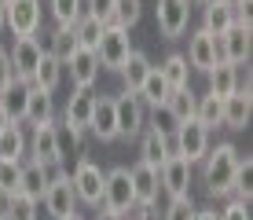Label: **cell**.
I'll list each match as a JSON object with an SVG mask.
<instances>
[{
    "instance_id": "1",
    "label": "cell",
    "mask_w": 253,
    "mask_h": 220,
    "mask_svg": "<svg viewBox=\"0 0 253 220\" xmlns=\"http://www.w3.org/2000/svg\"><path fill=\"white\" fill-rule=\"evenodd\" d=\"M235 162H239V147L235 143H209V151L202 154V183L213 198H231V176Z\"/></svg>"
},
{
    "instance_id": "2",
    "label": "cell",
    "mask_w": 253,
    "mask_h": 220,
    "mask_svg": "<svg viewBox=\"0 0 253 220\" xmlns=\"http://www.w3.org/2000/svg\"><path fill=\"white\" fill-rule=\"evenodd\" d=\"M132 206H136V191H132L128 165L107 169V176H103V202H99V209H107V213H114V217H125Z\"/></svg>"
},
{
    "instance_id": "3",
    "label": "cell",
    "mask_w": 253,
    "mask_h": 220,
    "mask_svg": "<svg viewBox=\"0 0 253 220\" xmlns=\"http://www.w3.org/2000/svg\"><path fill=\"white\" fill-rule=\"evenodd\" d=\"M128 51H132V44H128V30L118 22H107L99 33V41H95V55H99V70H110V74H118L121 63L128 59Z\"/></svg>"
},
{
    "instance_id": "4",
    "label": "cell",
    "mask_w": 253,
    "mask_h": 220,
    "mask_svg": "<svg viewBox=\"0 0 253 220\" xmlns=\"http://www.w3.org/2000/svg\"><path fill=\"white\" fill-rule=\"evenodd\" d=\"M103 176H107V169H99L92 158H84V154L77 158L70 180H74V191H77V202H81V206L99 209V202H103Z\"/></svg>"
},
{
    "instance_id": "5",
    "label": "cell",
    "mask_w": 253,
    "mask_h": 220,
    "mask_svg": "<svg viewBox=\"0 0 253 220\" xmlns=\"http://www.w3.org/2000/svg\"><path fill=\"white\" fill-rule=\"evenodd\" d=\"M41 206L51 220H63L70 213H77V191H74V180L70 173H51L44 195H41Z\"/></svg>"
},
{
    "instance_id": "6",
    "label": "cell",
    "mask_w": 253,
    "mask_h": 220,
    "mask_svg": "<svg viewBox=\"0 0 253 220\" xmlns=\"http://www.w3.org/2000/svg\"><path fill=\"white\" fill-rule=\"evenodd\" d=\"M172 151H176L180 158H187L191 165L202 162V154L209 151V129H206L198 118L180 121L176 132H172Z\"/></svg>"
},
{
    "instance_id": "7",
    "label": "cell",
    "mask_w": 253,
    "mask_h": 220,
    "mask_svg": "<svg viewBox=\"0 0 253 220\" xmlns=\"http://www.w3.org/2000/svg\"><path fill=\"white\" fill-rule=\"evenodd\" d=\"M114 110H118V139H136L147 129V107L136 92H121L114 95Z\"/></svg>"
},
{
    "instance_id": "8",
    "label": "cell",
    "mask_w": 253,
    "mask_h": 220,
    "mask_svg": "<svg viewBox=\"0 0 253 220\" xmlns=\"http://www.w3.org/2000/svg\"><path fill=\"white\" fill-rule=\"evenodd\" d=\"M26 154H30L33 162L48 165V169L63 165V158H59V139H55V121L30 125V136H26Z\"/></svg>"
},
{
    "instance_id": "9",
    "label": "cell",
    "mask_w": 253,
    "mask_h": 220,
    "mask_svg": "<svg viewBox=\"0 0 253 220\" xmlns=\"http://www.w3.org/2000/svg\"><path fill=\"white\" fill-rule=\"evenodd\" d=\"M154 19H158V33L165 41H176L191 26V0H158L154 4Z\"/></svg>"
},
{
    "instance_id": "10",
    "label": "cell",
    "mask_w": 253,
    "mask_h": 220,
    "mask_svg": "<svg viewBox=\"0 0 253 220\" xmlns=\"http://www.w3.org/2000/svg\"><path fill=\"white\" fill-rule=\"evenodd\" d=\"M4 15H7V30H11V37H33V33L44 26L41 0H7Z\"/></svg>"
},
{
    "instance_id": "11",
    "label": "cell",
    "mask_w": 253,
    "mask_h": 220,
    "mask_svg": "<svg viewBox=\"0 0 253 220\" xmlns=\"http://www.w3.org/2000/svg\"><path fill=\"white\" fill-rule=\"evenodd\" d=\"M191 180H195V165L187 158L172 154L169 162L158 169V183H162V195L176 198V195H191Z\"/></svg>"
},
{
    "instance_id": "12",
    "label": "cell",
    "mask_w": 253,
    "mask_h": 220,
    "mask_svg": "<svg viewBox=\"0 0 253 220\" xmlns=\"http://www.w3.org/2000/svg\"><path fill=\"white\" fill-rule=\"evenodd\" d=\"M250 26L246 22H231L228 30L216 37V48H220V63H231V66H242L250 63Z\"/></svg>"
},
{
    "instance_id": "13",
    "label": "cell",
    "mask_w": 253,
    "mask_h": 220,
    "mask_svg": "<svg viewBox=\"0 0 253 220\" xmlns=\"http://www.w3.org/2000/svg\"><path fill=\"white\" fill-rule=\"evenodd\" d=\"M250 110H253V92H250V81L239 85L231 95H224V110H220V125L231 129V132H242L250 125Z\"/></svg>"
},
{
    "instance_id": "14",
    "label": "cell",
    "mask_w": 253,
    "mask_h": 220,
    "mask_svg": "<svg viewBox=\"0 0 253 220\" xmlns=\"http://www.w3.org/2000/svg\"><path fill=\"white\" fill-rule=\"evenodd\" d=\"M88 132L99 139V143H114V139H118V110H114V95H107V92L95 95Z\"/></svg>"
},
{
    "instance_id": "15",
    "label": "cell",
    "mask_w": 253,
    "mask_h": 220,
    "mask_svg": "<svg viewBox=\"0 0 253 220\" xmlns=\"http://www.w3.org/2000/svg\"><path fill=\"white\" fill-rule=\"evenodd\" d=\"M187 66L198 70V74H206V70H213L216 63H220V48H216V37L206 30H195L187 41Z\"/></svg>"
},
{
    "instance_id": "16",
    "label": "cell",
    "mask_w": 253,
    "mask_h": 220,
    "mask_svg": "<svg viewBox=\"0 0 253 220\" xmlns=\"http://www.w3.org/2000/svg\"><path fill=\"white\" fill-rule=\"evenodd\" d=\"M63 70H70L74 88H92L95 81H99V55H95V48L77 44V51L63 63Z\"/></svg>"
},
{
    "instance_id": "17",
    "label": "cell",
    "mask_w": 253,
    "mask_h": 220,
    "mask_svg": "<svg viewBox=\"0 0 253 220\" xmlns=\"http://www.w3.org/2000/svg\"><path fill=\"white\" fill-rule=\"evenodd\" d=\"M128 176H132V191H136V202L147 209L158 206V195H162V183H158V169L147 162H136L128 165Z\"/></svg>"
},
{
    "instance_id": "18",
    "label": "cell",
    "mask_w": 253,
    "mask_h": 220,
    "mask_svg": "<svg viewBox=\"0 0 253 220\" xmlns=\"http://www.w3.org/2000/svg\"><path fill=\"white\" fill-rule=\"evenodd\" d=\"M11 70H15V77H26L30 81L33 77V70H37V63H41V55H44V48H41V41H37V33L33 37H15V44H11Z\"/></svg>"
},
{
    "instance_id": "19",
    "label": "cell",
    "mask_w": 253,
    "mask_h": 220,
    "mask_svg": "<svg viewBox=\"0 0 253 220\" xmlns=\"http://www.w3.org/2000/svg\"><path fill=\"white\" fill-rule=\"evenodd\" d=\"M136 139H139V162L154 165V169H162V165L176 154L172 151V136H162V132H154V129H143Z\"/></svg>"
},
{
    "instance_id": "20",
    "label": "cell",
    "mask_w": 253,
    "mask_h": 220,
    "mask_svg": "<svg viewBox=\"0 0 253 220\" xmlns=\"http://www.w3.org/2000/svg\"><path fill=\"white\" fill-rule=\"evenodd\" d=\"M95 95H99V92H92V88H74V92H70V99H66V107H63V121H66V125L88 132Z\"/></svg>"
},
{
    "instance_id": "21",
    "label": "cell",
    "mask_w": 253,
    "mask_h": 220,
    "mask_svg": "<svg viewBox=\"0 0 253 220\" xmlns=\"http://www.w3.org/2000/svg\"><path fill=\"white\" fill-rule=\"evenodd\" d=\"M26 99H30V81H26V77H11L7 88L0 92V107H4L7 121H19V125H22V118H26Z\"/></svg>"
},
{
    "instance_id": "22",
    "label": "cell",
    "mask_w": 253,
    "mask_h": 220,
    "mask_svg": "<svg viewBox=\"0 0 253 220\" xmlns=\"http://www.w3.org/2000/svg\"><path fill=\"white\" fill-rule=\"evenodd\" d=\"M41 121H55V92L30 85V99H26V118L22 125H41Z\"/></svg>"
},
{
    "instance_id": "23",
    "label": "cell",
    "mask_w": 253,
    "mask_h": 220,
    "mask_svg": "<svg viewBox=\"0 0 253 220\" xmlns=\"http://www.w3.org/2000/svg\"><path fill=\"white\" fill-rule=\"evenodd\" d=\"M235 22V4L231 0H206V11H202V30L220 37L224 30Z\"/></svg>"
},
{
    "instance_id": "24",
    "label": "cell",
    "mask_w": 253,
    "mask_h": 220,
    "mask_svg": "<svg viewBox=\"0 0 253 220\" xmlns=\"http://www.w3.org/2000/svg\"><path fill=\"white\" fill-rule=\"evenodd\" d=\"M48 180H51V169H48V165L33 162V158H30V162H22V176H19V191H22V195H30V198L41 202Z\"/></svg>"
},
{
    "instance_id": "25",
    "label": "cell",
    "mask_w": 253,
    "mask_h": 220,
    "mask_svg": "<svg viewBox=\"0 0 253 220\" xmlns=\"http://www.w3.org/2000/svg\"><path fill=\"white\" fill-rule=\"evenodd\" d=\"M0 158L7 162H26V129L19 121H7L0 129Z\"/></svg>"
},
{
    "instance_id": "26",
    "label": "cell",
    "mask_w": 253,
    "mask_h": 220,
    "mask_svg": "<svg viewBox=\"0 0 253 220\" xmlns=\"http://www.w3.org/2000/svg\"><path fill=\"white\" fill-rule=\"evenodd\" d=\"M30 85L44 88V92H55V88L63 85V59H55L51 51H44L37 70H33V77H30Z\"/></svg>"
},
{
    "instance_id": "27",
    "label": "cell",
    "mask_w": 253,
    "mask_h": 220,
    "mask_svg": "<svg viewBox=\"0 0 253 220\" xmlns=\"http://www.w3.org/2000/svg\"><path fill=\"white\" fill-rule=\"evenodd\" d=\"M206 77H209V95H216V99H224L239 88V66L231 63H216L213 70H206Z\"/></svg>"
},
{
    "instance_id": "28",
    "label": "cell",
    "mask_w": 253,
    "mask_h": 220,
    "mask_svg": "<svg viewBox=\"0 0 253 220\" xmlns=\"http://www.w3.org/2000/svg\"><path fill=\"white\" fill-rule=\"evenodd\" d=\"M231 198L246 202L253 198V158L239 151V162H235V176H231Z\"/></svg>"
},
{
    "instance_id": "29",
    "label": "cell",
    "mask_w": 253,
    "mask_h": 220,
    "mask_svg": "<svg viewBox=\"0 0 253 220\" xmlns=\"http://www.w3.org/2000/svg\"><path fill=\"white\" fill-rule=\"evenodd\" d=\"M136 95L143 99V107H154V103H165V95H169V85H165V77H162V70H158V66H151V70H147V77L139 81Z\"/></svg>"
},
{
    "instance_id": "30",
    "label": "cell",
    "mask_w": 253,
    "mask_h": 220,
    "mask_svg": "<svg viewBox=\"0 0 253 220\" xmlns=\"http://www.w3.org/2000/svg\"><path fill=\"white\" fill-rule=\"evenodd\" d=\"M147 70H151V59H147V51H136V48H132V51H128V59L121 63L118 74H121V81H125L128 92H136L139 81L147 77Z\"/></svg>"
},
{
    "instance_id": "31",
    "label": "cell",
    "mask_w": 253,
    "mask_h": 220,
    "mask_svg": "<svg viewBox=\"0 0 253 220\" xmlns=\"http://www.w3.org/2000/svg\"><path fill=\"white\" fill-rule=\"evenodd\" d=\"M4 217L7 220H37L41 217V202L22 195V191H15V195L4 198Z\"/></svg>"
},
{
    "instance_id": "32",
    "label": "cell",
    "mask_w": 253,
    "mask_h": 220,
    "mask_svg": "<svg viewBox=\"0 0 253 220\" xmlns=\"http://www.w3.org/2000/svg\"><path fill=\"white\" fill-rule=\"evenodd\" d=\"M55 139H59V158H66L74 154V158H81L84 154V129H74V125H55Z\"/></svg>"
},
{
    "instance_id": "33",
    "label": "cell",
    "mask_w": 253,
    "mask_h": 220,
    "mask_svg": "<svg viewBox=\"0 0 253 220\" xmlns=\"http://www.w3.org/2000/svg\"><path fill=\"white\" fill-rule=\"evenodd\" d=\"M158 70H162V77H165V85H169V88H184V85H191V66H187V59L180 55V51L165 55V63H162Z\"/></svg>"
},
{
    "instance_id": "34",
    "label": "cell",
    "mask_w": 253,
    "mask_h": 220,
    "mask_svg": "<svg viewBox=\"0 0 253 220\" xmlns=\"http://www.w3.org/2000/svg\"><path fill=\"white\" fill-rule=\"evenodd\" d=\"M165 103H169V110L176 114L180 121H187V118H195L198 95H195V88H191V85H184V88H169V95H165Z\"/></svg>"
},
{
    "instance_id": "35",
    "label": "cell",
    "mask_w": 253,
    "mask_h": 220,
    "mask_svg": "<svg viewBox=\"0 0 253 220\" xmlns=\"http://www.w3.org/2000/svg\"><path fill=\"white\" fill-rule=\"evenodd\" d=\"M180 125V118L169 110V103H154V107H147V129L162 132V136H172Z\"/></svg>"
},
{
    "instance_id": "36",
    "label": "cell",
    "mask_w": 253,
    "mask_h": 220,
    "mask_svg": "<svg viewBox=\"0 0 253 220\" xmlns=\"http://www.w3.org/2000/svg\"><path fill=\"white\" fill-rule=\"evenodd\" d=\"M103 19H95V15H88L84 11L81 19H77L70 30H74V37H77V44H84V48H95V41H99V33H103Z\"/></svg>"
},
{
    "instance_id": "37",
    "label": "cell",
    "mask_w": 253,
    "mask_h": 220,
    "mask_svg": "<svg viewBox=\"0 0 253 220\" xmlns=\"http://www.w3.org/2000/svg\"><path fill=\"white\" fill-rule=\"evenodd\" d=\"M220 110H224V99H216V95H198V107H195V118L202 121V125L213 132V129H220Z\"/></svg>"
},
{
    "instance_id": "38",
    "label": "cell",
    "mask_w": 253,
    "mask_h": 220,
    "mask_svg": "<svg viewBox=\"0 0 253 220\" xmlns=\"http://www.w3.org/2000/svg\"><path fill=\"white\" fill-rule=\"evenodd\" d=\"M139 15H143V0H114V7H110V22L125 26V30H132Z\"/></svg>"
},
{
    "instance_id": "39",
    "label": "cell",
    "mask_w": 253,
    "mask_h": 220,
    "mask_svg": "<svg viewBox=\"0 0 253 220\" xmlns=\"http://www.w3.org/2000/svg\"><path fill=\"white\" fill-rule=\"evenodd\" d=\"M84 15V0H51V19L55 26H74Z\"/></svg>"
},
{
    "instance_id": "40",
    "label": "cell",
    "mask_w": 253,
    "mask_h": 220,
    "mask_svg": "<svg viewBox=\"0 0 253 220\" xmlns=\"http://www.w3.org/2000/svg\"><path fill=\"white\" fill-rule=\"evenodd\" d=\"M195 213H198V206L191 202V195H176V198H169L162 220H195Z\"/></svg>"
},
{
    "instance_id": "41",
    "label": "cell",
    "mask_w": 253,
    "mask_h": 220,
    "mask_svg": "<svg viewBox=\"0 0 253 220\" xmlns=\"http://www.w3.org/2000/svg\"><path fill=\"white\" fill-rule=\"evenodd\" d=\"M19 176H22V162L0 158V191H4V195H15V191H19Z\"/></svg>"
},
{
    "instance_id": "42",
    "label": "cell",
    "mask_w": 253,
    "mask_h": 220,
    "mask_svg": "<svg viewBox=\"0 0 253 220\" xmlns=\"http://www.w3.org/2000/svg\"><path fill=\"white\" fill-rule=\"evenodd\" d=\"M216 217H220V220H250V206L239 202V198H228V206H224Z\"/></svg>"
},
{
    "instance_id": "43",
    "label": "cell",
    "mask_w": 253,
    "mask_h": 220,
    "mask_svg": "<svg viewBox=\"0 0 253 220\" xmlns=\"http://www.w3.org/2000/svg\"><path fill=\"white\" fill-rule=\"evenodd\" d=\"M110 7H114V0H84V11L103 22H110Z\"/></svg>"
},
{
    "instance_id": "44",
    "label": "cell",
    "mask_w": 253,
    "mask_h": 220,
    "mask_svg": "<svg viewBox=\"0 0 253 220\" xmlns=\"http://www.w3.org/2000/svg\"><path fill=\"white\" fill-rule=\"evenodd\" d=\"M11 77H15V70H11V55L0 48V92L7 88V81H11Z\"/></svg>"
},
{
    "instance_id": "45",
    "label": "cell",
    "mask_w": 253,
    "mask_h": 220,
    "mask_svg": "<svg viewBox=\"0 0 253 220\" xmlns=\"http://www.w3.org/2000/svg\"><path fill=\"white\" fill-rule=\"evenodd\" d=\"M195 220H220V217H216V209H198Z\"/></svg>"
},
{
    "instance_id": "46",
    "label": "cell",
    "mask_w": 253,
    "mask_h": 220,
    "mask_svg": "<svg viewBox=\"0 0 253 220\" xmlns=\"http://www.w3.org/2000/svg\"><path fill=\"white\" fill-rule=\"evenodd\" d=\"M95 220H121V217H114V213H107V209H99V213H95Z\"/></svg>"
},
{
    "instance_id": "47",
    "label": "cell",
    "mask_w": 253,
    "mask_h": 220,
    "mask_svg": "<svg viewBox=\"0 0 253 220\" xmlns=\"http://www.w3.org/2000/svg\"><path fill=\"white\" fill-rule=\"evenodd\" d=\"M7 30V15H4V4H0V33Z\"/></svg>"
},
{
    "instance_id": "48",
    "label": "cell",
    "mask_w": 253,
    "mask_h": 220,
    "mask_svg": "<svg viewBox=\"0 0 253 220\" xmlns=\"http://www.w3.org/2000/svg\"><path fill=\"white\" fill-rule=\"evenodd\" d=\"M7 125V114H4V107H0V129H4Z\"/></svg>"
},
{
    "instance_id": "49",
    "label": "cell",
    "mask_w": 253,
    "mask_h": 220,
    "mask_svg": "<svg viewBox=\"0 0 253 220\" xmlns=\"http://www.w3.org/2000/svg\"><path fill=\"white\" fill-rule=\"evenodd\" d=\"M63 220H84L81 213H70V217H63Z\"/></svg>"
},
{
    "instance_id": "50",
    "label": "cell",
    "mask_w": 253,
    "mask_h": 220,
    "mask_svg": "<svg viewBox=\"0 0 253 220\" xmlns=\"http://www.w3.org/2000/svg\"><path fill=\"white\" fill-rule=\"evenodd\" d=\"M4 198H7V195H4V191H0V209H4Z\"/></svg>"
},
{
    "instance_id": "51",
    "label": "cell",
    "mask_w": 253,
    "mask_h": 220,
    "mask_svg": "<svg viewBox=\"0 0 253 220\" xmlns=\"http://www.w3.org/2000/svg\"><path fill=\"white\" fill-rule=\"evenodd\" d=\"M191 4H206V0H191Z\"/></svg>"
},
{
    "instance_id": "52",
    "label": "cell",
    "mask_w": 253,
    "mask_h": 220,
    "mask_svg": "<svg viewBox=\"0 0 253 220\" xmlns=\"http://www.w3.org/2000/svg\"><path fill=\"white\" fill-rule=\"evenodd\" d=\"M0 220H7V217H4V209H0Z\"/></svg>"
},
{
    "instance_id": "53",
    "label": "cell",
    "mask_w": 253,
    "mask_h": 220,
    "mask_svg": "<svg viewBox=\"0 0 253 220\" xmlns=\"http://www.w3.org/2000/svg\"><path fill=\"white\" fill-rule=\"evenodd\" d=\"M0 4H7V0H0Z\"/></svg>"
}]
</instances>
